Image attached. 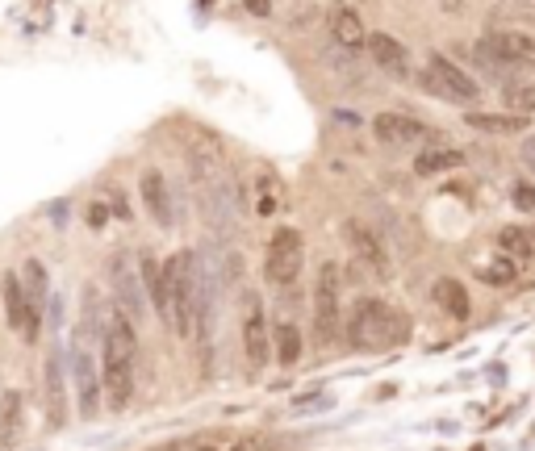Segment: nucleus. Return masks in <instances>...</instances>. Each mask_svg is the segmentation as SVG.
I'll use <instances>...</instances> for the list:
<instances>
[{
  "label": "nucleus",
  "instance_id": "7c9ffc66",
  "mask_svg": "<svg viewBox=\"0 0 535 451\" xmlns=\"http://www.w3.org/2000/svg\"><path fill=\"white\" fill-rule=\"evenodd\" d=\"M197 451H218V447H197Z\"/></svg>",
  "mask_w": 535,
  "mask_h": 451
},
{
  "label": "nucleus",
  "instance_id": "9b49d317",
  "mask_svg": "<svg viewBox=\"0 0 535 451\" xmlns=\"http://www.w3.org/2000/svg\"><path fill=\"white\" fill-rule=\"evenodd\" d=\"M477 46L485 55H494L498 63H506L510 71L515 67H535V34L531 30H490Z\"/></svg>",
  "mask_w": 535,
  "mask_h": 451
},
{
  "label": "nucleus",
  "instance_id": "c756f323",
  "mask_svg": "<svg viewBox=\"0 0 535 451\" xmlns=\"http://www.w3.org/2000/svg\"><path fill=\"white\" fill-rule=\"evenodd\" d=\"M502 5H510V9H535V0H502Z\"/></svg>",
  "mask_w": 535,
  "mask_h": 451
},
{
  "label": "nucleus",
  "instance_id": "6e6552de",
  "mask_svg": "<svg viewBox=\"0 0 535 451\" xmlns=\"http://www.w3.org/2000/svg\"><path fill=\"white\" fill-rule=\"evenodd\" d=\"M72 381H76V406L84 422H97L105 406V385H101V364L92 360V351L80 343L76 360H72Z\"/></svg>",
  "mask_w": 535,
  "mask_h": 451
},
{
  "label": "nucleus",
  "instance_id": "4be33fe9",
  "mask_svg": "<svg viewBox=\"0 0 535 451\" xmlns=\"http://www.w3.org/2000/svg\"><path fill=\"white\" fill-rule=\"evenodd\" d=\"M21 284H26V297H30V310L34 318L46 314V301H51V276L38 259H26V268H21Z\"/></svg>",
  "mask_w": 535,
  "mask_h": 451
},
{
  "label": "nucleus",
  "instance_id": "393cba45",
  "mask_svg": "<svg viewBox=\"0 0 535 451\" xmlns=\"http://www.w3.org/2000/svg\"><path fill=\"white\" fill-rule=\"evenodd\" d=\"M17 422H21V397L9 389L5 397H0V443H13V435H17Z\"/></svg>",
  "mask_w": 535,
  "mask_h": 451
},
{
  "label": "nucleus",
  "instance_id": "a878e982",
  "mask_svg": "<svg viewBox=\"0 0 535 451\" xmlns=\"http://www.w3.org/2000/svg\"><path fill=\"white\" fill-rule=\"evenodd\" d=\"M510 201L519 205V213H535V184H515L510 188Z\"/></svg>",
  "mask_w": 535,
  "mask_h": 451
},
{
  "label": "nucleus",
  "instance_id": "6ab92c4d",
  "mask_svg": "<svg viewBox=\"0 0 535 451\" xmlns=\"http://www.w3.org/2000/svg\"><path fill=\"white\" fill-rule=\"evenodd\" d=\"M272 355H276L281 368H293L301 360V330H297L293 318H281L272 326Z\"/></svg>",
  "mask_w": 535,
  "mask_h": 451
},
{
  "label": "nucleus",
  "instance_id": "1a4fd4ad",
  "mask_svg": "<svg viewBox=\"0 0 535 451\" xmlns=\"http://www.w3.org/2000/svg\"><path fill=\"white\" fill-rule=\"evenodd\" d=\"M243 355H247L251 376H260L276 360L272 355V330H268V318H264V301L255 293L247 301V318H243Z\"/></svg>",
  "mask_w": 535,
  "mask_h": 451
},
{
  "label": "nucleus",
  "instance_id": "cd10ccee",
  "mask_svg": "<svg viewBox=\"0 0 535 451\" xmlns=\"http://www.w3.org/2000/svg\"><path fill=\"white\" fill-rule=\"evenodd\" d=\"M247 9H251L255 17H268V9H272V5H268V0H247Z\"/></svg>",
  "mask_w": 535,
  "mask_h": 451
},
{
  "label": "nucleus",
  "instance_id": "c85d7f7f",
  "mask_svg": "<svg viewBox=\"0 0 535 451\" xmlns=\"http://www.w3.org/2000/svg\"><path fill=\"white\" fill-rule=\"evenodd\" d=\"M523 163H527V168H535V138H527V147H523Z\"/></svg>",
  "mask_w": 535,
  "mask_h": 451
},
{
  "label": "nucleus",
  "instance_id": "f8f14e48",
  "mask_svg": "<svg viewBox=\"0 0 535 451\" xmlns=\"http://www.w3.org/2000/svg\"><path fill=\"white\" fill-rule=\"evenodd\" d=\"M372 134H377L385 147H423V142L431 138V126L418 122V117H410V113H377Z\"/></svg>",
  "mask_w": 535,
  "mask_h": 451
},
{
  "label": "nucleus",
  "instance_id": "bb28decb",
  "mask_svg": "<svg viewBox=\"0 0 535 451\" xmlns=\"http://www.w3.org/2000/svg\"><path fill=\"white\" fill-rule=\"evenodd\" d=\"M105 218H109L105 201H92V205H88V226H92V230H101V226H105Z\"/></svg>",
  "mask_w": 535,
  "mask_h": 451
},
{
  "label": "nucleus",
  "instance_id": "aec40b11",
  "mask_svg": "<svg viewBox=\"0 0 535 451\" xmlns=\"http://www.w3.org/2000/svg\"><path fill=\"white\" fill-rule=\"evenodd\" d=\"M498 251L506 259H515V264H531V259H535V230H527V226H502L498 230Z\"/></svg>",
  "mask_w": 535,
  "mask_h": 451
},
{
  "label": "nucleus",
  "instance_id": "9d476101",
  "mask_svg": "<svg viewBox=\"0 0 535 451\" xmlns=\"http://www.w3.org/2000/svg\"><path fill=\"white\" fill-rule=\"evenodd\" d=\"M0 297H5V322H9V330H17V335L26 339V343H38L42 318H34L30 297H26V284H21L17 272H5V276H0Z\"/></svg>",
  "mask_w": 535,
  "mask_h": 451
},
{
  "label": "nucleus",
  "instance_id": "39448f33",
  "mask_svg": "<svg viewBox=\"0 0 535 451\" xmlns=\"http://www.w3.org/2000/svg\"><path fill=\"white\" fill-rule=\"evenodd\" d=\"M301 268H306V239H301V230L281 226L264 251V276L272 284H281V289H293Z\"/></svg>",
  "mask_w": 535,
  "mask_h": 451
},
{
  "label": "nucleus",
  "instance_id": "412c9836",
  "mask_svg": "<svg viewBox=\"0 0 535 451\" xmlns=\"http://www.w3.org/2000/svg\"><path fill=\"white\" fill-rule=\"evenodd\" d=\"M464 168V151L460 147H423L414 159V172L418 176H439V172H452Z\"/></svg>",
  "mask_w": 535,
  "mask_h": 451
},
{
  "label": "nucleus",
  "instance_id": "f257e3e1",
  "mask_svg": "<svg viewBox=\"0 0 535 451\" xmlns=\"http://www.w3.org/2000/svg\"><path fill=\"white\" fill-rule=\"evenodd\" d=\"M343 339L352 351H364V355L406 347L410 343V314L381 301V297H360L352 305V314H347Z\"/></svg>",
  "mask_w": 535,
  "mask_h": 451
},
{
  "label": "nucleus",
  "instance_id": "20e7f679",
  "mask_svg": "<svg viewBox=\"0 0 535 451\" xmlns=\"http://www.w3.org/2000/svg\"><path fill=\"white\" fill-rule=\"evenodd\" d=\"M109 289H113V305L138 326L147 318V289H143V272H138V259L130 251L109 255Z\"/></svg>",
  "mask_w": 535,
  "mask_h": 451
},
{
  "label": "nucleus",
  "instance_id": "2eb2a0df",
  "mask_svg": "<svg viewBox=\"0 0 535 451\" xmlns=\"http://www.w3.org/2000/svg\"><path fill=\"white\" fill-rule=\"evenodd\" d=\"M431 301H435V310L444 314V318H452V322H464V318L473 314L469 289H464L456 276H439V280L431 284Z\"/></svg>",
  "mask_w": 535,
  "mask_h": 451
},
{
  "label": "nucleus",
  "instance_id": "4468645a",
  "mask_svg": "<svg viewBox=\"0 0 535 451\" xmlns=\"http://www.w3.org/2000/svg\"><path fill=\"white\" fill-rule=\"evenodd\" d=\"M138 193H143V205L147 213L155 218L159 230H172L176 226V213H172V193H168V180L159 172H143V180H138Z\"/></svg>",
  "mask_w": 535,
  "mask_h": 451
},
{
  "label": "nucleus",
  "instance_id": "5701e85b",
  "mask_svg": "<svg viewBox=\"0 0 535 451\" xmlns=\"http://www.w3.org/2000/svg\"><path fill=\"white\" fill-rule=\"evenodd\" d=\"M477 276L490 284V289H510V284L519 280V264L498 251V255H490V259H481V264H477Z\"/></svg>",
  "mask_w": 535,
  "mask_h": 451
},
{
  "label": "nucleus",
  "instance_id": "ddd939ff",
  "mask_svg": "<svg viewBox=\"0 0 535 451\" xmlns=\"http://www.w3.org/2000/svg\"><path fill=\"white\" fill-rule=\"evenodd\" d=\"M368 55H372V63L385 71V76L414 84V59H410V51L393 34H368Z\"/></svg>",
  "mask_w": 535,
  "mask_h": 451
},
{
  "label": "nucleus",
  "instance_id": "dca6fc26",
  "mask_svg": "<svg viewBox=\"0 0 535 451\" xmlns=\"http://www.w3.org/2000/svg\"><path fill=\"white\" fill-rule=\"evenodd\" d=\"M63 351L55 347L51 351V360H46V422L51 426H63L67 422V401H63Z\"/></svg>",
  "mask_w": 535,
  "mask_h": 451
},
{
  "label": "nucleus",
  "instance_id": "b1692460",
  "mask_svg": "<svg viewBox=\"0 0 535 451\" xmlns=\"http://www.w3.org/2000/svg\"><path fill=\"white\" fill-rule=\"evenodd\" d=\"M502 105H506V113L535 117V84H531V80H523V84H510V88L502 92Z\"/></svg>",
  "mask_w": 535,
  "mask_h": 451
},
{
  "label": "nucleus",
  "instance_id": "423d86ee",
  "mask_svg": "<svg viewBox=\"0 0 535 451\" xmlns=\"http://www.w3.org/2000/svg\"><path fill=\"white\" fill-rule=\"evenodd\" d=\"M418 80H423L431 92H439V97L456 101V105H473V101H481V84H477L460 63H452L448 55H439V51L427 55V71H423ZM418 80H414V84H418Z\"/></svg>",
  "mask_w": 535,
  "mask_h": 451
},
{
  "label": "nucleus",
  "instance_id": "0eeeda50",
  "mask_svg": "<svg viewBox=\"0 0 535 451\" xmlns=\"http://www.w3.org/2000/svg\"><path fill=\"white\" fill-rule=\"evenodd\" d=\"M343 239L352 247V259L368 272V280H389L393 276V259H389V247L377 230H368L360 218H347L343 222Z\"/></svg>",
  "mask_w": 535,
  "mask_h": 451
},
{
  "label": "nucleus",
  "instance_id": "f3484780",
  "mask_svg": "<svg viewBox=\"0 0 535 451\" xmlns=\"http://www.w3.org/2000/svg\"><path fill=\"white\" fill-rule=\"evenodd\" d=\"M331 38L343 46V51H360V46H368L364 17L352 5H335L331 9Z\"/></svg>",
  "mask_w": 535,
  "mask_h": 451
},
{
  "label": "nucleus",
  "instance_id": "a211bd4d",
  "mask_svg": "<svg viewBox=\"0 0 535 451\" xmlns=\"http://www.w3.org/2000/svg\"><path fill=\"white\" fill-rule=\"evenodd\" d=\"M464 122L481 134H527L531 130V117L523 113H464Z\"/></svg>",
  "mask_w": 535,
  "mask_h": 451
},
{
  "label": "nucleus",
  "instance_id": "f03ea898",
  "mask_svg": "<svg viewBox=\"0 0 535 451\" xmlns=\"http://www.w3.org/2000/svg\"><path fill=\"white\" fill-rule=\"evenodd\" d=\"M134 360H138V326L113 305L109 330L101 339V385H105V406L126 410L134 397Z\"/></svg>",
  "mask_w": 535,
  "mask_h": 451
},
{
  "label": "nucleus",
  "instance_id": "7ed1b4c3",
  "mask_svg": "<svg viewBox=\"0 0 535 451\" xmlns=\"http://www.w3.org/2000/svg\"><path fill=\"white\" fill-rule=\"evenodd\" d=\"M347 326L343 314V268L335 259L318 264V280H314V339L318 347H335Z\"/></svg>",
  "mask_w": 535,
  "mask_h": 451
}]
</instances>
